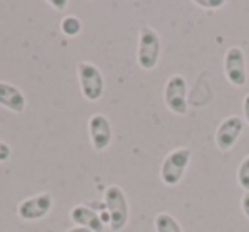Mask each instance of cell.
I'll use <instances>...</instances> for the list:
<instances>
[{
    "instance_id": "1",
    "label": "cell",
    "mask_w": 249,
    "mask_h": 232,
    "mask_svg": "<svg viewBox=\"0 0 249 232\" xmlns=\"http://www.w3.org/2000/svg\"><path fill=\"white\" fill-rule=\"evenodd\" d=\"M103 203L104 210L109 215V229L113 232L123 231L130 220V205L126 193L118 184H111L104 190Z\"/></svg>"
},
{
    "instance_id": "2",
    "label": "cell",
    "mask_w": 249,
    "mask_h": 232,
    "mask_svg": "<svg viewBox=\"0 0 249 232\" xmlns=\"http://www.w3.org/2000/svg\"><path fill=\"white\" fill-rule=\"evenodd\" d=\"M162 41L157 31L150 26H142L139 31V45H137V63L143 70H154L160 60Z\"/></svg>"
},
{
    "instance_id": "3",
    "label": "cell",
    "mask_w": 249,
    "mask_h": 232,
    "mask_svg": "<svg viewBox=\"0 0 249 232\" xmlns=\"http://www.w3.org/2000/svg\"><path fill=\"white\" fill-rule=\"evenodd\" d=\"M191 161V150L188 147H178L171 150L160 164V181L166 186H178L186 173Z\"/></svg>"
},
{
    "instance_id": "4",
    "label": "cell",
    "mask_w": 249,
    "mask_h": 232,
    "mask_svg": "<svg viewBox=\"0 0 249 232\" xmlns=\"http://www.w3.org/2000/svg\"><path fill=\"white\" fill-rule=\"evenodd\" d=\"M77 77H79L80 92L89 103H96L103 97L104 92V77L103 72L90 62H80L77 65Z\"/></svg>"
},
{
    "instance_id": "5",
    "label": "cell",
    "mask_w": 249,
    "mask_h": 232,
    "mask_svg": "<svg viewBox=\"0 0 249 232\" xmlns=\"http://www.w3.org/2000/svg\"><path fill=\"white\" fill-rule=\"evenodd\" d=\"M164 104L171 113L184 116L188 113V82L183 75L174 73L164 86Z\"/></svg>"
},
{
    "instance_id": "6",
    "label": "cell",
    "mask_w": 249,
    "mask_h": 232,
    "mask_svg": "<svg viewBox=\"0 0 249 232\" xmlns=\"http://www.w3.org/2000/svg\"><path fill=\"white\" fill-rule=\"evenodd\" d=\"M53 208V195L48 191L33 195L29 198H24L18 205V217L26 222H36L45 218Z\"/></svg>"
},
{
    "instance_id": "7",
    "label": "cell",
    "mask_w": 249,
    "mask_h": 232,
    "mask_svg": "<svg viewBox=\"0 0 249 232\" xmlns=\"http://www.w3.org/2000/svg\"><path fill=\"white\" fill-rule=\"evenodd\" d=\"M224 73L227 80L235 87H244L248 84V69L242 48L231 46L224 56Z\"/></svg>"
},
{
    "instance_id": "8",
    "label": "cell",
    "mask_w": 249,
    "mask_h": 232,
    "mask_svg": "<svg viewBox=\"0 0 249 232\" xmlns=\"http://www.w3.org/2000/svg\"><path fill=\"white\" fill-rule=\"evenodd\" d=\"M244 132V120L237 114L227 116L220 125L217 126L215 132V145L220 152H229L232 147L237 143Z\"/></svg>"
},
{
    "instance_id": "9",
    "label": "cell",
    "mask_w": 249,
    "mask_h": 232,
    "mask_svg": "<svg viewBox=\"0 0 249 232\" xmlns=\"http://www.w3.org/2000/svg\"><path fill=\"white\" fill-rule=\"evenodd\" d=\"M87 128H89V139L92 149L96 152H104L113 140V128H111L109 120L104 114L96 113L89 118Z\"/></svg>"
},
{
    "instance_id": "10",
    "label": "cell",
    "mask_w": 249,
    "mask_h": 232,
    "mask_svg": "<svg viewBox=\"0 0 249 232\" xmlns=\"http://www.w3.org/2000/svg\"><path fill=\"white\" fill-rule=\"evenodd\" d=\"M0 106L16 114H21L26 111L28 99L18 86L0 80Z\"/></svg>"
},
{
    "instance_id": "11",
    "label": "cell",
    "mask_w": 249,
    "mask_h": 232,
    "mask_svg": "<svg viewBox=\"0 0 249 232\" xmlns=\"http://www.w3.org/2000/svg\"><path fill=\"white\" fill-rule=\"evenodd\" d=\"M70 220H72L77 227H86L92 232H103L104 227H106L103 218H101L99 212L87 207V205H75V207L70 210Z\"/></svg>"
},
{
    "instance_id": "12",
    "label": "cell",
    "mask_w": 249,
    "mask_h": 232,
    "mask_svg": "<svg viewBox=\"0 0 249 232\" xmlns=\"http://www.w3.org/2000/svg\"><path fill=\"white\" fill-rule=\"evenodd\" d=\"M154 229L156 232H183L181 224L167 212H160L154 218Z\"/></svg>"
},
{
    "instance_id": "13",
    "label": "cell",
    "mask_w": 249,
    "mask_h": 232,
    "mask_svg": "<svg viewBox=\"0 0 249 232\" xmlns=\"http://www.w3.org/2000/svg\"><path fill=\"white\" fill-rule=\"evenodd\" d=\"M60 29L65 36L69 38H75V36L80 35L82 31V21H80L77 16H67V18L62 19L60 22Z\"/></svg>"
},
{
    "instance_id": "14",
    "label": "cell",
    "mask_w": 249,
    "mask_h": 232,
    "mask_svg": "<svg viewBox=\"0 0 249 232\" xmlns=\"http://www.w3.org/2000/svg\"><path fill=\"white\" fill-rule=\"evenodd\" d=\"M237 183L244 191H249V154L241 161L237 167Z\"/></svg>"
},
{
    "instance_id": "15",
    "label": "cell",
    "mask_w": 249,
    "mask_h": 232,
    "mask_svg": "<svg viewBox=\"0 0 249 232\" xmlns=\"http://www.w3.org/2000/svg\"><path fill=\"white\" fill-rule=\"evenodd\" d=\"M195 4L201 9H210V11H217V9L224 7L227 2L225 0H195Z\"/></svg>"
},
{
    "instance_id": "16",
    "label": "cell",
    "mask_w": 249,
    "mask_h": 232,
    "mask_svg": "<svg viewBox=\"0 0 249 232\" xmlns=\"http://www.w3.org/2000/svg\"><path fill=\"white\" fill-rule=\"evenodd\" d=\"M11 156H12V147L7 142H4V140H0V162L9 161Z\"/></svg>"
},
{
    "instance_id": "17",
    "label": "cell",
    "mask_w": 249,
    "mask_h": 232,
    "mask_svg": "<svg viewBox=\"0 0 249 232\" xmlns=\"http://www.w3.org/2000/svg\"><path fill=\"white\" fill-rule=\"evenodd\" d=\"M241 208L242 212H244V215L249 218V191H244V195H242L241 198Z\"/></svg>"
},
{
    "instance_id": "18",
    "label": "cell",
    "mask_w": 249,
    "mask_h": 232,
    "mask_svg": "<svg viewBox=\"0 0 249 232\" xmlns=\"http://www.w3.org/2000/svg\"><path fill=\"white\" fill-rule=\"evenodd\" d=\"M48 4L52 5V7L55 9V11H63V9H67L69 2H67V0H50Z\"/></svg>"
},
{
    "instance_id": "19",
    "label": "cell",
    "mask_w": 249,
    "mask_h": 232,
    "mask_svg": "<svg viewBox=\"0 0 249 232\" xmlns=\"http://www.w3.org/2000/svg\"><path fill=\"white\" fill-rule=\"evenodd\" d=\"M242 113H244V120L249 125V94H246L244 101H242Z\"/></svg>"
},
{
    "instance_id": "20",
    "label": "cell",
    "mask_w": 249,
    "mask_h": 232,
    "mask_svg": "<svg viewBox=\"0 0 249 232\" xmlns=\"http://www.w3.org/2000/svg\"><path fill=\"white\" fill-rule=\"evenodd\" d=\"M67 232H92V231H89V229H86V227H72Z\"/></svg>"
}]
</instances>
